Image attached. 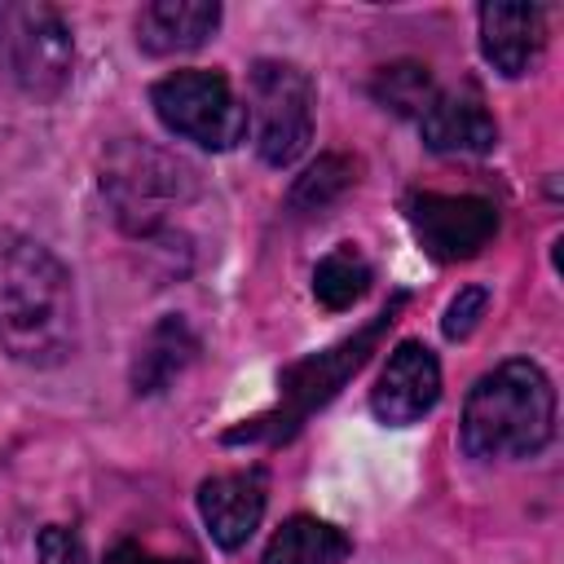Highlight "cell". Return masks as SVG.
<instances>
[{
    "label": "cell",
    "instance_id": "obj_12",
    "mask_svg": "<svg viewBox=\"0 0 564 564\" xmlns=\"http://www.w3.org/2000/svg\"><path fill=\"white\" fill-rule=\"evenodd\" d=\"M419 137L432 154H489L498 145V123L485 97L471 84H463L436 93V101L419 119Z\"/></svg>",
    "mask_w": 564,
    "mask_h": 564
},
{
    "label": "cell",
    "instance_id": "obj_1",
    "mask_svg": "<svg viewBox=\"0 0 564 564\" xmlns=\"http://www.w3.org/2000/svg\"><path fill=\"white\" fill-rule=\"evenodd\" d=\"M79 344L70 269L35 238L0 229V352L22 366H62Z\"/></svg>",
    "mask_w": 564,
    "mask_h": 564
},
{
    "label": "cell",
    "instance_id": "obj_18",
    "mask_svg": "<svg viewBox=\"0 0 564 564\" xmlns=\"http://www.w3.org/2000/svg\"><path fill=\"white\" fill-rule=\"evenodd\" d=\"M357 181V163L348 154H322L313 167H304V176H295L286 203L291 212H322L335 198H344Z\"/></svg>",
    "mask_w": 564,
    "mask_h": 564
},
{
    "label": "cell",
    "instance_id": "obj_7",
    "mask_svg": "<svg viewBox=\"0 0 564 564\" xmlns=\"http://www.w3.org/2000/svg\"><path fill=\"white\" fill-rule=\"evenodd\" d=\"M150 106L172 137L194 141L198 150L212 154H225L247 137V106L238 101L234 84L220 70H203V66L172 70L154 79Z\"/></svg>",
    "mask_w": 564,
    "mask_h": 564
},
{
    "label": "cell",
    "instance_id": "obj_20",
    "mask_svg": "<svg viewBox=\"0 0 564 564\" xmlns=\"http://www.w3.org/2000/svg\"><path fill=\"white\" fill-rule=\"evenodd\" d=\"M35 555H40V564H88L79 533L66 524H44L35 538Z\"/></svg>",
    "mask_w": 564,
    "mask_h": 564
},
{
    "label": "cell",
    "instance_id": "obj_3",
    "mask_svg": "<svg viewBox=\"0 0 564 564\" xmlns=\"http://www.w3.org/2000/svg\"><path fill=\"white\" fill-rule=\"evenodd\" d=\"M97 185L115 225L132 238H150L203 194V172L159 141L119 137L101 150Z\"/></svg>",
    "mask_w": 564,
    "mask_h": 564
},
{
    "label": "cell",
    "instance_id": "obj_5",
    "mask_svg": "<svg viewBox=\"0 0 564 564\" xmlns=\"http://www.w3.org/2000/svg\"><path fill=\"white\" fill-rule=\"evenodd\" d=\"M313 75L282 57H260L247 70V123L256 154L269 167H291L313 141Z\"/></svg>",
    "mask_w": 564,
    "mask_h": 564
},
{
    "label": "cell",
    "instance_id": "obj_15",
    "mask_svg": "<svg viewBox=\"0 0 564 564\" xmlns=\"http://www.w3.org/2000/svg\"><path fill=\"white\" fill-rule=\"evenodd\" d=\"M352 555V538L317 516H291L269 538L260 564H344Z\"/></svg>",
    "mask_w": 564,
    "mask_h": 564
},
{
    "label": "cell",
    "instance_id": "obj_13",
    "mask_svg": "<svg viewBox=\"0 0 564 564\" xmlns=\"http://www.w3.org/2000/svg\"><path fill=\"white\" fill-rule=\"evenodd\" d=\"M220 26L216 0H150L137 13V48L150 57H176L203 48Z\"/></svg>",
    "mask_w": 564,
    "mask_h": 564
},
{
    "label": "cell",
    "instance_id": "obj_14",
    "mask_svg": "<svg viewBox=\"0 0 564 564\" xmlns=\"http://www.w3.org/2000/svg\"><path fill=\"white\" fill-rule=\"evenodd\" d=\"M194 357H198V335L189 330V322L181 313L159 317L132 357V392L141 397L163 392L172 379H181L194 366Z\"/></svg>",
    "mask_w": 564,
    "mask_h": 564
},
{
    "label": "cell",
    "instance_id": "obj_19",
    "mask_svg": "<svg viewBox=\"0 0 564 564\" xmlns=\"http://www.w3.org/2000/svg\"><path fill=\"white\" fill-rule=\"evenodd\" d=\"M485 308H489V291L485 286H463L449 304H445V317H441V330H445V339H467L476 326H480V317H485Z\"/></svg>",
    "mask_w": 564,
    "mask_h": 564
},
{
    "label": "cell",
    "instance_id": "obj_21",
    "mask_svg": "<svg viewBox=\"0 0 564 564\" xmlns=\"http://www.w3.org/2000/svg\"><path fill=\"white\" fill-rule=\"evenodd\" d=\"M106 564H194V560L159 555V551H150L145 542H137V538H123V542H115V546L106 551Z\"/></svg>",
    "mask_w": 564,
    "mask_h": 564
},
{
    "label": "cell",
    "instance_id": "obj_4",
    "mask_svg": "<svg viewBox=\"0 0 564 564\" xmlns=\"http://www.w3.org/2000/svg\"><path fill=\"white\" fill-rule=\"evenodd\" d=\"M75 35L53 4L0 0V79L26 101H53L70 84Z\"/></svg>",
    "mask_w": 564,
    "mask_h": 564
},
{
    "label": "cell",
    "instance_id": "obj_10",
    "mask_svg": "<svg viewBox=\"0 0 564 564\" xmlns=\"http://www.w3.org/2000/svg\"><path fill=\"white\" fill-rule=\"evenodd\" d=\"M269 507V476L264 467H242V471H220L198 485V516L220 551H242L251 533L260 529Z\"/></svg>",
    "mask_w": 564,
    "mask_h": 564
},
{
    "label": "cell",
    "instance_id": "obj_2",
    "mask_svg": "<svg viewBox=\"0 0 564 564\" xmlns=\"http://www.w3.org/2000/svg\"><path fill=\"white\" fill-rule=\"evenodd\" d=\"M555 436V388L546 370L529 357L498 361L489 375L476 379V388L463 401L458 441L467 458L480 463H507V458H533Z\"/></svg>",
    "mask_w": 564,
    "mask_h": 564
},
{
    "label": "cell",
    "instance_id": "obj_11",
    "mask_svg": "<svg viewBox=\"0 0 564 564\" xmlns=\"http://www.w3.org/2000/svg\"><path fill=\"white\" fill-rule=\"evenodd\" d=\"M476 18H480V53L498 75L520 79L542 62V53H546V9L542 4L494 0V4H480Z\"/></svg>",
    "mask_w": 564,
    "mask_h": 564
},
{
    "label": "cell",
    "instance_id": "obj_9",
    "mask_svg": "<svg viewBox=\"0 0 564 564\" xmlns=\"http://www.w3.org/2000/svg\"><path fill=\"white\" fill-rule=\"evenodd\" d=\"M441 401V361L423 339H401L375 388H370V414L388 427H410L423 414H432V405Z\"/></svg>",
    "mask_w": 564,
    "mask_h": 564
},
{
    "label": "cell",
    "instance_id": "obj_8",
    "mask_svg": "<svg viewBox=\"0 0 564 564\" xmlns=\"http://www.w3.org/2000/svg\"><path fill=\"white\" fill-rule=\"evenodd\" d=\"M405 220L419 238V247L436 264H458L476 260L494 234H498V207L480 194H436V189H414L405 198Z\"/></svg>",
    "mask_w": 564,
    "mask_h": 564
},
{
    "label": "cell",
    "instance_id": "obj_17",
    "mask_svg": "<svg viewBox=\"0 0 564 564\" xmlns=\"http://www.w3.org/2000/svg\"><path fill=\"white\" fill-rule=\"evenodd\" d=\"M436 79H432V70L423 66V62H388V66H379L375 70V79H370V97L383 106V110H392V115H401V119H423V110L436 101Z\"/></svg>",
    "mask_w": 564,
    "mask_h": 564
},
{
    "label": "cell",
    "instance_id": "obj_6",
    "mask_svg": "<svg viewBox=\"0 0 564 564\" xmlns=\"http://www.w3.org/2000/svg\"><path fill=\"white\" fill-rule=\"evenodd\" d=\"M401 304H405V295H397L392 308H383V313H379L366 330H357L352 339H344V344H335V348H326V352H317V357H308V361H295V366L282 375V401H278V410L264 414V419H256V423H247V427H234L225 441H229V445H234V441H260V436L286 441L317 405H326V401L344 388V379H348L352 370L366 366L375 339L392 326V313H397Z\"/></svg>",
    "mask_w": 564,
    "mask_h": 564
},
{
    "label": "cell",
    "instance_id": "obj_16",
    "mask_svg": "<svg viewBox=\"0 0 564 564\" xmlns=\"http://www.w3.org/2000/svg\"><path fill=\"white\" fill-rule=\"evenodd\" d=\"M370 282H375V269H370V260L361 256L357 242L330 247V251L317 260V269H313V295H317V304L330 308V313L352 308V304L370 291Z\"/></svg>",
    "mask_w": 564,
    "mask_h": 564
}]
</instances>
